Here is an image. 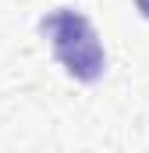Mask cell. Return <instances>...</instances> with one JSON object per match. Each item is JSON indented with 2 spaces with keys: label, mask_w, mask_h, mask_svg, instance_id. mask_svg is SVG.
Returning <instances> with one entry per match:
<instances>
[{
  "label": "cell",
  "mask_w": 149,
  "mask_h": 153,
  "mask_svg": "<svg viewBox=\"0 0 149 153\" xmlns=\"http://www.w3.org/2000/svg\"><path fill=\"white\" fill-rule=\"evenodd\" d=\"M39 32L50 39L53 57L64 64V71L78 82H96L103 78L107 68V53L100 46L96 29L89 25L85 14H78L71 7H57L39 22Z\"/></svg>",
  "instance_id": "cell-1"
},
{
  "label": "cell",
  "mask_w": 149,
  "mask_h": 153,
  "mask_svg": "<svg viewBox=\"0 0 149 153\" xmlns=\"http://www.w3.org/2000/svg\"><path fill=\"white\" fill-rule=\"evenodd\" d=\"M135 4H139V11H142V14L149 18V0H135Z\"/></svg>",
  "instance_id": "cell-2"
}]
</instances>
